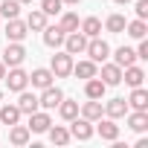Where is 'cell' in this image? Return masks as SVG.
I'll return each instance as SVG.
<instances>
[{"label":"cell","mask_w":148,"mask_h":148,"mask_svg":"<svg viewBox=\"0 0 148 148\" xmlns=\"http://www.w3.org/2000/svg\"><path fill=\"white\" fill-rule=\"evenodd\" d=\"M3 82H6V90L9 93H21V90L29 87V73L23 67H9L6 76H3Z\"/></svg>","instance_id":"6da1fadb"},{"label":"cell","mask_w":148,"mask_h":148,"mask_svg":"<svg viewBox=\"0 0 148 148\" xmlns=\"http://www.w3.org/2000/svg\"><path fill=\"white\" fill-rule=\"evenodd\" d=\"M49 70H52V76L55 79H67V76H73V55L67 52V49H55V55H52V61H49Z\"/></svg>","instance_id":"7a4b0ae2"},{"label":"cell","mask_w":148,"mask_h":148,"mask_svg":"<svg viewBox=\"0 0 148 148\" xmlns=\"http://www.w3.org/2000/svg\"><path fill=\"white\" fill-rule=\"evenodd\" d=\"M6 64V70L9 67H21L23 61H26V47L21 44V41H9L6 44V49H3V58H0Z\"/></svg>","instance_id":"3957f363"},{"label":"cell","mask_w":148,"mask_h":148,"mask_svg":"<svg viewBox=\"0 0 148 148\" xmlns=\"http://www.w3.org/2000/svg\"><path fill=\"white\" fill-rule=\"evenodd\" d=\"M84 55H87L90 61L102 64V61H108V58H110V47H108V41H102V38L96 35V38H87V47H84Z\"/></svg>","instance_id":"277c9868"},{"label":"cell","mask_w":148,"mask_h":148,"mask_svg":"<svg viewBox=\"0 0 148 148\" xmlns=\"http://www.w3.org/2000/svg\"><path fill=\"white\" fill-rule=\"evenodd\" d=\"M93 134H96V128H93V122H90V119H84V116L70 119V136H73V139L87 142V139H93Z\"/></svg>","instance_id":"5b68a950"},{"label":"cell","mask_w":148,"mask_h":148,"mask_svg":"<svg viewBox=\"0 0 148 148\" xmlns=\"http://www.w3.org/2000/svg\"><path fill=\"white\" fill-rule=\"evenodd\" d=\"M96 76H99L108 87H116V84H122V67L113 64V61H102V70L96 73Z\"/></svg>","instance_id":"8992f818"},{"label":"cell","mask_w":148,"mask_h":148,"mask_svg":"<svg viewBox=\"0 0 148 148\" xmlns=\"http://www.w3.org/2000/svg\"><path fill=\"white\" fill-rule=\"evenodd\" d=\"M61 47H64L70 55H84V47H87V35H84V32H79V29H76V32H67Z\"/></svg>","instance_id":"52a82bcc"},{"label":"cell","mask_w":148,"mask_h":148,"mask_svg":"<svg viewBox=\"0 0 148 148\" xmlns=\"http://www.w3.org/2000/svg\"><path fill=\"white\" fill-rule=\"evenodd\" d=\"M61 99H64V90H61V87H55V84H49V87H44V90H41L38 105H41L44 110H55Z\"/></svg>","instance_id":"ba28073f"},{"label":"cell","mask_w":148,"mask_h":148,"mask_svg":"<svg viewBox=\"0 0 148 148\" xmlns=\"http://www.w3.org/2000/svg\"><path fill=\"white\" fill-rule=\"evenodd\" d=\"M52 125V119H49V110H44V108H38L35 113H29V131L32 134H47V128Z\"/></svg>","instance_id":"9c48e42d"},{"label":"cell","mask_w":148,"mask_h":148,"mask_svg":"<svg viewBox=\"0 0 148 148\" xmlns=\"http://www.w3.org/2000/svg\"><path fill=\"white\" fill-rule=\"evenodd\" d=\"M99 125H96V134L105 139V142H116L119 139V125H116V119H110V116H105V119H96Z\"/></svg>","instance_id":"30bf717a"},{"label":"cell","mask_w":148,"mask_h":148,"mask_svg":"<svg viewBox=\"0 0 148 148\" xmlns=\"http://www.w3.org/2000/svg\"><path fill=\"white\" fill-rule=\"evenodd\" d=\"M29 84H32V87H38V90H44V87L55 84L52 70H49V67H35V70L29 73Z\"/></svg>","instance_id":"8fae6325"},{"label":"cell","mask_w":148,"mask_h":148,"mask_svg":"<svg viewBox=\"0 0 148 148\" xmlns=\"http://www.w3.org/2000/svg\"><path fill=\"white\" fill-rule=\"evenodd\" d=\"M122 82H125L128 87H142V82H145V70H142L139 64L122 67Z\"/></svg>","instance_id":"7c38bea8"},{"label":"cell","mask_w":148,"mask_h":148,"mask_svg":"<svg viewBox=\"0 0 148 148\" xmlns=\"http://www.w3.org/2000/svg\"><path fill=\"white\" fill-rule=\"evenodd\" d=\"M9 41H23L26 35H29V29H26V21H21V18H9L6 21V32H3Z\"/></svg>","instance_id":"4fadbf2b"},{"label":"cell","mask_w":148,"mask_h":148,"mask_svg":"<svg viewBox=\"0 0 148 148\" xmlns=\"http://www.w3.org/2000/svg\"><path fill=\"white\" fill-rule=\"evenodd\" d=\"M125 102H128V110H148V90L145 87H131V96Z\"/></svg>","instance_id":"5bb4252c"},{"label":"cell","mask_w":148,"mask_h":148,"mask_svg":"<svg viewBox=\"0 0 148 148\" xmlns=\"http://www.w3.org/2000/svg\"><path fill=\"white\" fill-rule=\"evenodd\" d=\"M125 119H128V128L131 131H136V134H145L148 131V110H128Z\"/></svg>","instance_id":"9a60e30c"},{"label":"cell","mask_w":148,"mask_h":148,"mask_svg":"<svg viewBox=\"0 0 148 148\" xmlns=\"http://www.w3.org/2000/svg\"><path fill=\"white\" fill-rule=\"evenodd\" d=\"M102 108H105V116H110V119H122V116L128 113V102H125L122 96H116V99H108Z\"/></svg>","instance_id":"2e32d148"},{"label":"cell","mask_w":148,"mask_h":148,"mask_svg":"<svg viewBox=\"0 0 148 148\" xmlns=\"http://www.w3.org/2000/svg\"><path fill=\"white\" fill-rule=\"evenodd\" d=\"M102 113H105V108H102V99H87V102L79 108V116H84V119H90V122L102 119Z\"/></svg>","instance_id":"e0dca14e"},{"label":"cell","mask_w":148,"mask_h":148,"mask_svg":"<svg viewBox=\"0 0 148 148\" xmlns=\"http://www.w3.org/2000/svg\"><path fill=\"white\" fill-rule=\"evenodd\" d=\"M96 73H99V64H96V61H90V58H84V61H79V64L73 61V76H79V79H84V82H87V79H93V76H96Z\"/></svg>","instance_id":"ac0fdd59"},{"label":"cell","mask_w":148,"mask_h":148,"mask_svg":"<svg viewBox=\"0 0 148 148\" xmlns=\"http://www.w3.org/2000/svg\"><path fill=\"white\" fill-rule=\"evenodd\" d=\"M105 93H108V84H105L99 76H93V79L84 82V96H87V99H105Z\"/></svg>","instance_id":"d6986e66"},{"label":"cell","mask_w":148,"mask_h":148,"mask_svg":"<svg viewBox=\"0 0 148 148\" xmlns=\"http://www.w3.org/2000/svg\"><path fill=\"white\" fill-rule=\"evenodd\" d=\"M44 44H47L49 49H61V44H64V32H61L58 23H55V26H44Z\"/></svg>","instance_id":"ffe728a7"},{"label":"cell","mask_w":148,"mask_h":148,"mask_svg":"<svg viewBox=\"0 0 148 148\" xmlns=\"http://www.w3.org/2000/svg\"><path fill=\"white\" fill-rule=\"evenodd\" d=\"M15 105H18V108H21V113H26V116H29V113H35V110L41 108V105H38V96H35V93H29V90H21V96H18V102H15Z\"/></svg>","instance_id":"44dd1931"},{"label":"cell","mask_w":148,"mask_h":148,"mask_svg":"<svg viewBox=\"0 0 148 148\" xmlns=\"http://www.w3.org/2000/svg\"><path fill=\"white\" fill-rule=\"evenodd\" d=\"M29 136H32V131L26 128V125H9V142L12 145H26L29 142Z\"/></svg>","instance_id":"7402d4cb"},{"label":"cell","mask_w":148,"mask_h":148,"mask_svg":"<svg viewBox=\"0 0 148 148\" xmlns=\"http://www.w3.org/2000/svg\"><path fill=\"white\" fill-rule=\"evenodd\" d=\"M58 116H61L64 122L76 119V116H79V102H76V99H67V96H64V99L58 102Z\"/></svg>","instance_id":"603a6c76"},{"label":"cell","mask_w":148,"mask_h":148,"mask_svg":"<svg viewBox=\"0 0 148 148\" xmlns=\"http://www.w3.org/2000/svg\"><path fill=\"white\" fill-rule=\"evenodd\" d=\"M47 134H49V142H52V145H67V142L73 139V136H70V128H64V125H49Z\"/></svg>","instance_id":"cb8c5ba5"},{"label":"cell","mask_w":148,"mask_h":148,"mask_svg":"<svg viewBox=\"0 0 148 148\" xmlns=\"http://www.w3.org/2000/svg\"><path fill=\"white\" fill-rule=\"evenodd\" d=\"M44 26H47V15H44L41 9H32V12L26 15V29H29V32H44Z\"/></svg>","instance_id":"d4e9b609"},{"label":"cell","mask_w":148,"mask_h":148,"mask_svg":"<svg viewBox=\"0 0 148 148\" xmlns=\"http://www.w3.org/2000/svg\"><path fill=\"white\" fill-rule=\"evenodd\" d=\"M21 108L18 105H3V108H0V122H3V125H18L21 122Z\"/></svg>","instance_id":"484cf974"},{"label":"cell","mask_w":148,"mask_h":148,"mask_svg":"<svg viewBox=\"0 0 148 148\" xmlns=\"http://www.w3.org/2000/svg\"><path fill=\"white\" fill-rule=\"evenodd\" d=\"M125 15H119V12H113V15H108V21H105V29L110 32V35H122L125 32Z\"/></svg>","instance_id":"4316f807"},{"label":"cell","mask_w":148,"mask_h":148,"mask_svg":"<svg viewBox=\"0 0 148 148\" xmlns=\"http://www.w3.org/2000/svg\"><path fill=\"white\" fill-rule=\"evenodd\" d=\"M139 58H136V52L131 49V47H119L116 52H113V64H119V67H128V64H136Z\"/></svg>","instance_id":"83f0119b"},{"label":"cell","mask_w":148,"mask_h":148,"mask_svg":"<svg viewBox=\"0 0 148 148\" xmlns=\"http://www.w3.org/2000/svg\"><path fill=\"white\" fill-rule=\"evenodd\" d=\"M79 29H82V32H84L87 38H96V35H102V21L90 15V18H84V21L79 23Z\"/></svg>","instance_id":"f1b7e54d"},{"label":"cell","mask_w":148,"mask_h":148,"mask_svg":"<svg viewBox=\"0 0 148 148\" xmlns=\"http://www.w3.org/2000/svg\"><path fill=\"white\" fill-rule=\"evenodd\" d=\"M125 32H128L134 41H139V38H145V35H148V23H145V21H139V18H136V21H128V23H125Z\"/></svg>","instance_id":"f546056e"},{"label":"cell","mask_w":148,"mask_h":148,"mask_svg":"<svg viewBox=\"0 0 148 148\" xmlns=\"http://www.w3.org/2000/svg\"><path fill=\"white\" fill-rule=\"evenodd\" d=\"M58 26H61L64 35H67V32H76V29H79V15H76V12H61Z\"/></svg>","instance_id":"4dcf8cb0"},{"label":"cell","mask_w":148,"mask_h":148,"mask_svg":"<svg viewBox=\"0 0 148 148\" xmlns=\"http://www.w3.org/2000/svg\"><path fill=\"white\" fill-rule=\"evenodd\" d=\"M0 15H3L6 21L9 18H18L21 15V3H18V0H3V3H0Z\"/></svg>","instance_id":"1f68e13d"},{"label":"cell","mask_w":148,"mask_h":148,"mask_svg":"<svg viewBox=\"0 0 148 148\" xmlns=\"http://www.w3.org/2000/svg\"><path fill=\"white\" fill-rule=\"evenodd\" d=\"M41 12L49 18V15H61L64 12V0H41Z\"/></svg>","instance_id":"d6a6232c"},{"label":"cell","mask_w":148,"mask_h":148,"mask_svg":"<svg viewBox=\"0 0 148 148\" xmlns=\"http://www.w3.org/2000/svg\"><path fill=\"white\" fill-rule=\"evenodd\" d=\"M134 9H136V18H139V21H145V18H148V0H136Z\"/></svg>","instance_id":"836d02e7"},{"label":"cell","mask_w":148,"mask_h":148,"mask_svg":"<svg viewBox=\"0 0 148 148\" xmlns=\"http://www.w3.org/2000/svg\"><path fill=\"white\" fill-rule=\"evenodd\" d=\"M134 52H136V58H142V61H148V41H145V38H139V47H136Z\"/></svg>","instance_id":"e575fe53"},{"label":"cell","mask_w":148,"mask_h":148,"mask_svg":"<svg viewBox=\"0 0 148 148\" xmlns=\"http://www.w3.org/2000/svg\"><path fill=\"white\" fill-rule=\"evenodd\" d=\"M3 76H6V64L0 61V79H3Z\"/></svg>","instance_id":"d590c367"},{"label":"cell","mask_w":148,"mask_h":148,"mask_svg":"<svg viewBox=\"0 0 148 148\" xmlns=\"http://www.w3.org/2000/svg\"><path fill=\"white\" fill-rule=\"evenodd\" d=\"M113 3H116V6H128V3H131V0H113Z\"/></svg>","instance_id":"8d00e7d4"},{"label":"cell","mask_w":148,"mask_h":148,"mask_svg":"<svg viewBox=\"0 0 148 148\" xmlns=\"http://www.w3.org/2000/svg\"><path fill=\"white\" fill-rule=\"evenodd\" d=\"M64 3H70V6H79V3H82V0H64Z\"/></svg>","instance_id":"74e56055"},{"label":"cell","mask_w":148,"mask_h":148,"mask_svg":"<svg viewBox=\"0 0 148 148\" xmlns=\"http://www.w3.org/2000/svg\"><path fill=\"white\" fill-rule=\"evenodd\" d=\"M18 3H21V6H23V3H32V0H18Z\"/></svg>","instance_id":"f35d334b"}]
</instances>
